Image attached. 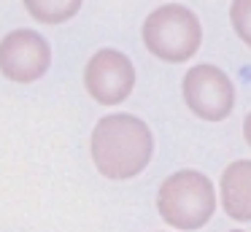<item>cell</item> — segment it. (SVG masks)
I'll use <instances>...</instances> for the list:
<instances>
[{
	"label": "cell",
	"mask_w": 251,
	"mask_h": 232,
	"mask_svg": "<svg viewBox=\"0 0 251 232\" xmlns=\"http://www.w3.org/2000/svg\"><path fill=\"white\" fill-rule=\"evenodd\" d=\"M143 43L162 62H186L202 43V25L181 3H165L143 22Z\"/></svg>",
	"instance_id": "3957f363"
},
{
	"label": "cell",
	"mask_w": 251,
	"mask_h": 232,
	"mask_svg": "<svg viewBox=\"0 0 251 232\" xmlns=\"http://www.w3.org/2000/svg\"><path fill=\"white\" fill-rule=\"evenodd\" d=\"M249 183H251V162L238 159L224 170L222 176V205L229 219L249 224L251 219V197H249Z\"/></svg>",
	"instance_id": "52a82bcc"
},
{
	"label": "cell",
	"mask_w": 251,
	"mask_h": 232,
	"mask_svg": "<svg viewBox=\"0 0 251 232\" xmlns=\"http://www.w3.org/2000/svg\"><path fill=\"white\" fill-rule=\"evenodd\" d=\"M249 3L251 0H235L232 3V27L240 35V41L249 43L251 41V30H249Z\"/></svg>",
	"instance_id": "9c48e42d"
},
{
	"label": "cell",
	"mask_w": 251,
	"mask_h": 232,
	"mask_svg": "<svg viewBox=\"0 0 251 232\" xmlns=\"http://www.w3.org/2000/svg\"><path fill=\"white\" fill-rule=\"evenodd\" d=\"M51 46L35 30H14L0 38V73L14 84H33L49 70Z\"/></svg>",
	"instance_id": "8992f818"
},
{
	"label": "cell",
	"mask_w": 251,
	"mask_h": 232,
	"mask_svg": "<svg viewBox=\"0 0 251 232\" xmlns=\"http://www.w3.org/2000/svg\"><path fill=\"white\" fill-rule=\"evenodd\" d=\"M184 103L195 116L202 122H222L232 113L235 105V86L229 76L216 65H195L184 76Z\"/></svg>",
	"instance_id": "277c9868"
},
{
	"label": "cell",
	"mask_w": 251,
	"mask_h": 232,
	"mask_svg": "<svg viewBox=\"0 0 251 232\" xmlns=\"http://www.w3.org/2000/svg\"><path fill=\"white\" fill-rule=\"evenodd\" d=\"M157 210L165 224L176 230H200L216 210L211 178L200 170H178L168 176L157 192Z\"/></svg>",
	"instance_id": "7a4b0ae2"
},
{
	"label": "cell",
	"mask_w": 251,
	"mask_h": 232,
	"mask_svg": "<svg viewBox=\"0 0 251 232\" xmlns=\"http://www.w3.org/2000/svg\"><path fill=\"white\" fill-rule=\"evenodd\" d=\"M84 86L89 97L100 105H119L132 95L135 65L127 54L116 49H100L89 57L84 68Z\"/></svg>",
	"instance_id": "5b68a950"
},
{
	"label": "cell",
	"mask_w": 251,
	"mask_h": 232,
	"mask_svg": "<svg viewBox=\"0 0 251 232\" xmlns=\"http://www.w3.org/2000/svg\"><path fill=\"white\" fill-rule=\"evenodd\" d=\"M89 154L100 176L127 181L146 170L154 154V135L143 119L132 113L103 116L92 129Z\"/></svg>",
	"instance_id": "6da1fadb"
},
{
	"label": "cell",
	"mask_w": 251,
	"mask_h": 232,
	"mask_svg": "<svg viewBox=\"0 0 251 232\" xmlns=\"http://www.w3.org/2000/svg\"><path fill=\"white\" fill-rule=\"evenodd\" d=\"M27 14L41 25H65L81 11L84 0H22Z\"/></svg>",
	"instance_id": "ba28073f"
}]
</instances>
